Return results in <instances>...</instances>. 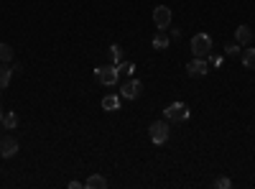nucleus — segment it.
Wrapping results in <instances>:
<instances>
[{
  "mask_svg": "<svg viewBox=\"0 0 255 189\" xmlns=\"http://www.w3.org/2000/svg\"><path fill=\"white\" fill-rule=\"evenodd\" d=\"M169 133H171V128H169L166 120H156V123H151V128H148V136H151V141L158 143V146L169 141Z\"/></svg>",
  "mask_w": 255,
  "mask_h": 189,
  "instance_id": "f03ea898",
  "label": "nucleus"
},
{
  "mask_svg": "<svg viewBox=\"0 0 255 189\" xmlns=\"http://www.w3.org/2000/svg\"><path fill=\"white\" fill-rule=\"evenodd\" d=\"M224 51L227 54H240V43H224Z\"/></svg>",
  "mask_w": 255,
  "mask_h": 189,
  "instance_id": "aec40b11",
  "label": "nucleus"
},
{
  "mask_svg": "<svg viewBox=\"0 0 255 189\" xmlns=\"http://www.w3.org/2000/svg\"><path fill=\"white\" fill-rule=\"evenodd\" d=\"M243 67L255 72V49H245L243 51Z\"/></svg>",
  "mask_w": 255,
  "mask_h": 189,
  "instance_id": "2eb2a0df",
  "label": "nucleus"
},
{
  "mask_svg": "<svg viewBox=\"0 0 255 189\" xmlns=\"http://www.w3.org/2000/svg\"><path fill=\"white\" fill-rule=\"evenodd\" d=\"M110 56H112V64H120V62H123V49H120L117 43H112V46H110Z\"/></svg>",
  "mask_w": 255,
  "mask_h": 189,
  "instance_id": "a211bd4d",
  "label": "nucleus"
},
{
  "mask_svg": "<svg viewBox=\"0 0 255 189\" xmlns=\"http://www.w3.org/2000/svg\"><path fill=\"white\" fill-rule=\"evenodd\" d=\"M84 189H108V179L100 177V174H89L84 182Z\"/></svg>",
  "mask_w": 255,
  "mask_h": 189,
  "instance_id": "9d476101",
  "label": "nucleus"
},
{
  "mask_svg": "<svg viewBox=\"0 0 255 189\" xmlns=\"http://www.w3.org/2000/svg\"><path fill=\"white\" fill-rule=\"evenodd\" d=\"M153 49H169V34L166 31H158L156 36H153Z\"/></svg>",
  "mask_w": 255,
  "mask_h": 189,
  "instance_id": "ddd939ff",
  "label": "nucleus"
},
{
  "mask_svg": "<svg viewBox=\"0 0 255 189\" xmlns=\"http://www.w3.org/2000/svg\"><path fill=\"white\" fill-rule=\"evenodd\" d=\"M82 187H84L82 182H69V189H82Z\"/></svg>",
  "mask_w": 255,
  "mask_h": 189,
  "instance_id": "412c9836",
  "label": "nucleus"
},
{
  "mask_svg": "<svg viewBox=\"0 0 255 189\" xmlns=\"http://www.w3.org/2000/svg\"><path fill=\"white\" fill-rule=\"evenodd\" d=\"M191 54H194V59H207L212 54V38H209V34L191 36Z\"/></svg>",
  "mask_w": 255,
  "mask_h": 189,
  "instance_id": "f257e3e1",
  "label": "nucleus"
},
{
  "mask_svg": "<svg viewBox=\"0 0 255 189\" xmlns=\"http://www.w3.org/2000/svg\"><path fill=\"white\" fill-rule=\"evenodd\" d=\"M0 120H3V113H0Z\"/></svg>",
  "mask_w": 255,
  "mask_h": 189,
  "instance_id": "4be33fe9",
  "label": "nucleus"
},
{
  "mask_svg": "<svg viewBox=\"0 0 255 189\" xmlns=\"http://www.w3.org/2000/svg\"><path fill=\"white\" fill-rule=\"evenodd\" d=\"M117 108H120V97H117V95H108V97H102V110L112 113V110H117Z\"/></svg>",
  "mask_w": 255,
  "mask_h": 189,
  "instance_id": "f8f14e48",
  "label": "nucleus"
},
{
  "mask_svg": "<svg viewBox=\"0 0 255 189\" xmlns=\"http://www.w3.org/2000/svg\"><path fill=\"white\" fill-rule=\"evenodd\" d=\"M163 113H166V120H174V123H184V120H189V115H191V110L184 103H171Z\"/></svg>",
  "mask_w": 255,
  "mask_h": 189,
  "instance_id": "7ed1b4c3",
  "label": "nucleus"
},
{
  "mask_svg": "<svg viewBox=\"0 0 255 189\" xmlns=\"http://www.w3.org/2000/svg\"><path fill=\"white\" fill-rule=\"evenodd\" d=\"M186 72H189V77H204L209 72V62L207 59H191L186 64Z\"/></svg>",
  "mask_w": 255,
  "mask_h": 189,
  "instance_id": "6e6552de",
  "label": "nucleus"
},
{
  "mask_svg": "<svg viewBox=\"0 0 255 189\" xmlns=\"http://www.w3.org/2000/svg\"><path fill=\"white\" fill-rule=\"evenodd\" d=\"M115 67H117V75L120 77H133V72H136V64H133V62H120Z\"/></svg>",
  "mask_w": 255,
  "mask_h": 189,
  "instance_id": "4468645a",
  "label": "nucleus"
},
{
  "mask_svg": "<svg viewBox=\"0 0 255 189\" xmlns=\"http://www.w3.org/2000/svg\"><path fill=\"white\" fill-rule=\"evenodd\" d=\"M0 62H5V64L13 62V46L10 43H0Z\"/></svg>",
  "mask_w": 255,
  "mask_h": 189,
  "instance_id": "dca6fc26",
  "label": "nucleus"
},
{
  "mask_svg": "<svg viewBox=\"0 0 255 189\" xmlns=\"http://www.w3.org/2000/svg\"><path fill=\"white\" fill-rule=\"evenodd\" d=\"M13 67H8L5 62H0V90H5V87L10 84V79H13Z\"/></svg>",
  "mask_w": 255,
  "mask_h": 189,
  "instance_id": "9b49d317",
  "label": "nucleus"
},
{
  "mask_svg": "<svg viewBox=\"0 0 255 189\" xmlns=\"http://www.w3.org/2000/svg\"><path fill=\"white\" fill-rule=\"evenodd\" d=\"M95 77H97V82H100V84H108V87H110V84H115V82L120 79L117 67H115V64H108V67L102 64V67H97V69H95Z\"/></svg>",
  "mask_w": 255,
  "mask_h": 189,
  "instance_id": "20e7f679",
  "label": "nucleus"
},
{
  "mask_svg": "<svg viewBox=\"0 0 255 189\" xmlns=\"http://www.w3.org/2000/svg\"><path fill=\"white\" fill-rule=\"evenodd\" d=\"M171 18H174V13H171L169 5H158L153 10V23H156L158 31H166V28L171 26Z\"/></svg>",
  "mask_w": 255,
  "mask_h": 189,
  "instance_id": "39448f33",
  "label": "nucleus"
},
{
  "mask_svg": "<svg viewBox=\"0 0 255 189\" xmlns=\"http://www.w3.org/2000/svg\"><path fill=\"white\" fill-rule=\"evenodd\" d=\"M3 125H5L8 130H13V128L18 125V115H16V113H5V115H3Z\"/></svg>",
  "mask_w": 255,
  "mask_h": 189,
  "instance_id": "f3484780",
  "label": "nucleus"
},
{
  "mask_svg": "<svg viewBox=\"0 0 255 189\" xmlns=\"http://www.w3.org/2000/svg\"><path fill=\"white\" fill-rule=\"evenodd\" d=\"M18 153V141L13 138V136H5V138H0V156L3 158H13Z\"/></svg>",
  "mask_w": 255,
  "mask_h": 189,
  "instance_id": "0eeeda50",
  "label": "nucleus"
},
{
  "mask_svg": "<svg viewBox=\"0 0 255 189\" xmlns=\"http://www.w3.org/2000/svg\"><path fill=\"white\" fill-rule=\"evenodd\" d=\"M212 187H215V189H230V187H232V182H230L227 177H217V179L212 182Z\"/></svg>",
  "mask_w": 255,
  "mask_h": 189,
  "instance_id": "6ab92c4d",
  "label": "nucleus"
},
{
  "mask_svg": "<svg viewBox=\"0 0 255 189\" xmlns=\"http://www.w3.org/2000/svg\"><path fill=\"white\" fill-rule=\"evenodd\" d=\"M141 90H143V82L141 79H125L123 87H120V97L136 100V97H141Z\"/></svg>",
  "mask_w": 255,
  "mask_h": 189,
  "instance_id": "423d86ee",
  "label": "nucleus"
},
{
  "mask_svg": "<svg viewBox=\"0 0 255 189\" xmlns=\"http://www.w3.org/2000/svg\"><path fill=\"white\" fill-rule=\"evenodd\" d=\"M235 41L240 43V46H250V41H253V28L250 26H237L235 28Z\"/></svg>",
  "mask_w": 255,
  "mask_h": 189,
  "instance_id": "1a4fd4ad",
  "label": "nucleus"
}]
</instances>
